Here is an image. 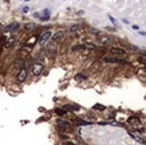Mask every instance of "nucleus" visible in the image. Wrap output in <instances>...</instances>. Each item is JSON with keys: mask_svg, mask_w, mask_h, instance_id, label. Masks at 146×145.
I'll list each match as a JSON object with an SVG mask.
<instances>
[{"mask_svg": "<svg viewBox=\"0 0 146 145\" xmlns=\"http://www.w3.org/2000/svg\"><path fill=\"white\" fill-rule=\"evenodd\" d=\"M140 34H141V35H144V36L146 35V33L145 32H143V31H140Z\"/></svg>", "mask_w": 146, "mask_h": 145, "instance_id": "nucleus-40", "label": "nucleus"}, {"mask_svg": "<svg viewBox=\"0 0 146 145\" xmlns=\"http://www.w3.org/2000/svg\"><path fill=\"white\" fill-rule=\"evenodd\" d=\"M128 122L129 123H139V119L137 118V117H135V116H132V117H130V118L128 119Z\"/></svg>", "mask_w": 146, "mask_h": 145, "instance_id": "nucleus-23", "label": "nucleus"}, {"mask_svg": "<svg viewBox=\"0 0 146 145\" xmlns=\"http://www.w3.org/2000/svg\"><path fill=\"white\" fill-rule=\"evenodd\" d=\"M103 61L106 63H122L125 64L126 62H125L124 60H121L119 58H115V57H104Z\"/></svg>", "mask_w": 146, "mask_h": 145, "instance_id": "nucleus-5", "label": "nucleus"}, {"mask_svg": "<svg viewBox=\"0 0 146 145\" xmlns=\"http://www.w3.org/2000/svg\"><path fill=\"white\" fill-rule=\"evenodd\" d=\"M140 61H141L142 63H144V64H146V59H142V58H140Z\"/></svg>", "mask_w": 146, "mask_h": 145, "instance_id": "nucleus-37", "label": "nucleus"}, {"mask_svg": "<svg viewBox=\"0 0 146 145\" xmlns=\"http://www.w3.org/2000/svg\"><path fill=\"white\" fill-rule=\"evenodd\" d=\"M109 18H110V20L112 22V23H113L115 26H118V23H117V21L116 20L115 18H113L111 15H109Z\"/></svg>", "mask_w": 146, "mask_h": 145, "instance_id": "nucleus-26", "label": "nucleus"}, {"mask_svg": "<svg viewBox=\"0 0 146 145\" xmlns=\"http://www.w3.org/2000/svg\"><path fill=\"white\" fill-rule=\"evenodd\" d=\"M38 40V37L37 36H31V37L28 39V40L25 42V45L26 46H30V47H32L35 45V43L37 42Z\"/></svg>", "mask_w": 146, "mask_h": 145, "instance_id": "nucleus-8", "label": "nucleus"}, {"mask_svg": "<svg viewBox=\"0 0 146 145\" xmlns=\"http://www.w3.org/2000/svg\"><path fill=\"white\" fill-rule=\"evenodd\" d=\"M20 26V24H19L18 22H12L10 24H8L7 26H5L4 28V30L5 31H6V32H9V31H14V30H17Z\"/></svg>", "mask_w": 146, "mask_h": 145, "instance_id": "nucleus-4", "label": "nucleus"}, {"mask_svg": "<svg viewBox=\"0 0 146 145\" xmlns=\"http://www.w3.org/2000/svg\"><path fill=\"white\" fill-rule=\"evenodd\" d=\"M130 48H131L132 49H135V50H138V47L134 46V45H130Z\"/></svg>", "mask_w": 146, "mask_h": 145, "instance_id": "nucleus-32", "label": "nucleus"}, {"mask_svg": "<svg viewBox=\"0 0 146 145\" xmlns=\"http://www.w3.org/2000/svg\"><path fill=\"white\" fill-rule=\"evenodd\" d=\"M27 75H28V71H27V69L24 68V67L21 68L20 71H19L18 75H17V81H18L19 82H24V80H25L26 77H27Z\"/></svg>", "mask_w": 146, "mask_h": 145, "instance_id": "nucleus-1", "label": "nucleus"}, {"mask_svg": "<svg viewBox=\"0 0 146 145\" xmlns=\"http://www.w3.org/2000/svg\"><path fill=\"white\" fill-rule=\"evenodd\" d=\"M55 112L58 115H66V113H67V111H66L65 109H63V108H57L55 109Z\"/></svg>", "mask_w": 146, "mask_h": 145, "instance_id": "nucleus-19", "label": "nucleus"}, {"mask_svg": "<svg viewBox=\"0 0 146 145\" xmlns=\"http://www.w3.org/2000/svg\"><path fill=\"white\" fill-rule=\"evenodd\" d=\"M63 109H65L66 111H73V110H78L79 108H76L75 107H73V106H71V105H64L63 106Z\"/></svg>", "mask_w": 146, "mask_h": 145, "instance_id": "nucleus-12", "label": "nucleus"}, {"mask_svg": "<svg viewBox=\"0 0 146 145\" xmlns=\"http://www.w3.org/2000/svg\"><path fill=\"white\" fill-rule=\"evenodd\" d=\"M30 10L29 6H24V7L22 8V13H24V14H26V13H28Z\"/></svg>", "mask_w": 146, "mask_h": 145, "instance_id": "nucleus-30", "label": "nucleus"}, {"mask_svg": "<svg viewBox=\"0 0 146 145\" xmlns=\"http://www.w3.org/2000/svg\"><path fill=\"white\" fill-rule=\"evenodd\" d=\"M23 63H24V61L22 59H18L16 60V62L15 63V68H22V65H23Z\"/></svg>", "mask_w": 146, "mask_h": 145, "instance_id": "nucleus-16", "label": "nucleus"}, {"mask_svg": "<svg viewBox=\"0 0 146 145\" xmlns=\"http://www.w3.org/2000/svg\"><path fill=\"white\" fill-rule=\"evenodd\" d=\"M15 41H16V37H15V36H12V37H10L7 40L5 41V48H11L12 46L15 43Z\"/></svg>", "mask_w": 146, "mask_h": 145, "instance_id": "nucleus-6", "label": "nucleus"}, {"mask_svg": "<svg viewBox=\"0 0 146 145\" xmlns=\"http://www.w3.org/2000/svg\"><path fill=\"white\" fill-rule=\"evenodd\" d=\"M63 34H64V33H63V31H57V33L54 34V36L52 37V40H55V41L58 40L59 39L63 36Z\"/></svg>", "mask_w": 146, "mask_h": 145, "instance_id": "nucleus-18", "label": "nucleus"}, {"mask_svg": "<svg viewBox=\"0 0 146 145\" xmlns=\"http://www.w3.org/2000/svg\"><path fill=\"white\" fill-rule=\"evenodd\" d=\"M66 145H74L73 144V142H72V141H68V142H66Z\"/></svg>", "mask_w": 146, "mask_h": 145, "instance_id": "nucleus-36", "label": "nucleus"}, {"mask_svg": "<svg viewBox=\"0 0 146 145\" xmlns=\"http://www.w3.org/2000/svg\"><path fill=\"white\" fill-rule=\"evenodd\" d=\"M3 29H4V26H3V24H2V23H0V30H3Z\"/></svg>", "mask_w": 146, "mask_h": 145, "instance_id": "nucleus-39", "label": "nucleus"}, {"mask_svg": "<svg viewBox=\"0 0 146 145\" xmlns=\"http://www.w3.org/2000/svg\"><path fill=\"white\" fill-rule=\"evenodd\" d=\"M33 26H34L33 23H28V24H26L25 25V29H27V30H31Z\"/></svg>", "mask_w": 146, "mask_h": 145, "instance_id": "nucleus-29", "label": "nucleus"}, {"mask_svg": "<svg viewBox=\"0 0 146 145\" xmlns=\"http://www.w3.org/2000/svg\"><path fill=\"white\" fill-rule=\"evenodd\" d=\"M105 29H106V30H110V31H115V30H116L114 28H111V27H110V26L105 27Z\"/></svg>", "mask_w": 146, "mask_h": 145, "instance_id": "nucleus-31", "label": "nucleus"}, {"mask_svg": "<svg viewBox=\"0 0 146 145\" xmlns=\"http://www.w3.org/2000/svg\"><path fill=\"white\" fill-rule=\"evenodd\" d=\"M128 134H129V135H130V136H131L133 139H135V141H138V142H140V143H143V142H144V141H143V140H142L141 137H139L138 135H136V134H133V133H131V132H128Z\"/></svg>", "mask_w": 146, "mask_h": 145, "instance_id": "nucleus-10", "label": "nucleus"}, {"mask_svg": "<svg viewBox=\"0 0 146 145\" xmlns=\"http://www.w3.org/2000/svg\"><path fill=\"white\" fill-rule=\"evenodd\" d=\"M79 28H80V26H79L78 24H73V25H72V26L70 27V31H71V32H74V31H76Z\"/></svg>", "mask_w": 146, "mask_h": 145, "instance_id": "nucleus-22", "label": "nucleus"}, {"mask_svg": "<svg viewBox=\"0 0 146 145\" xmlns=\"http://www.w3.org/2000/svg\"><path fill=\"white\" fill-rule=\"evenodd\" d=\"M56 128L57 129V131L59 132H62V133H65L66 132V127H64V126H61V125H57Z\"/></svg>", "mask_w": 146, "mask_h": 145, "instance_id": "nucleus-25", "label": "nucleus"}, {"mask_svg": "<svg viewBox=\"0 0 146 145\" xmlns=\"http://www.w3.org/2000/svg\"><path fill=\"white\" fill-rule=\"evenodd\" d=\"M133 29H135V30H139V27L137 25H133Z\"/></svg>", "mask_w": 146, "mask_h": 145, "instance_id": "nucleus-35", "label": "nucleus"}, {"mask_svg": "<svg viewBox=\"0 0 146 145\" xmlns=\"http://www.w3.org/2000/svg\"><path fill=\"white\" fill-rule=\"evenodd\" d=\"M140 52H141V54H142V55H143V56H146V51H145V50H142V51H140Z\"/></svg>", "mask_w": 146, "mask_h": 145, "instance_id": "nucleus-34", "label": "nucleus"}, {"mask_svg": "<svg viewBox=\"0 0 146 145\" xmlns=\"http://www.w3.org/2000/svg\"><path fill=\"white\" fill-rule=\"evenodd\" d=\"M93 109L95 110H100V111H102V110H105L106 109V107L105 106H103L101 104H99V103H97V104H95L93 107H92Z\"/></svg>", "mask_w": 146, "mask_h": 145, "instance_id": "nucleus-14", "label": "nucleus"}, {"mask_svg": "<svg viewBox=\"0 0 146 145\" xmlns=\"http://www.w3.org/2000/svg\"><path fill=\"white\" fill-rule=\"evenodd\" d=\"M5 37L3 36V37L0 39V54L2 52L3 47H5Z\"/></svg>", "mask_w": 146, "mask_h": 145, "instance_id": "nucleus-21", "label": "nucleus"}, {"mask_svg": "<svg viewBox=\"0 0 146 145\" xmlns=\"http://www.w3.org/2000/svg\"><path fill=\"white\" fill-rule=\"evenodd\" d=\"M83 46L85 49H90V50H91V49L96 48V46L94 44H92V43H84Z\"/></svg>", "mask_w": 146, "mask_h": 145, "instance_id": "nucleus-20", "label": "nucleus"}, {"mask_svg": "<svg viewBox=\"0 0 146 145\" xmlns=\"http://www.w3.org/2000/svg\"><path fill=\"white\" fill-rule=\"evenodd\" d=\"M77 125H91V123H89V122H85V121H78L76 122Z\"/></svg>", "mask_w": 146, "mask_h": 145, "instance_id": "nucleus-24", "label": "nucleus"}, {"mask_svg": "<svg viewBox=\"0 0 146 145\" xmlns=\"http://www.w3.org/2000/svg\"><path fill=\"white\" fill-rule=\"evenodd\" d=\"M110 125H114V126H124V124L117 123V122H112V123H110Z\"/></svg>", "mask_w": 146, "mask_h": 145, "instance_id": "nucleus-28", "label": "nucleus"}, {"mask_svg": "<svg viewBox=\"0 0 146 145\" xmlns=\"http://www.w3.org/2000/svg\"><path fill=\"white\" fill-rule=\"evenodd\" d=\"M59 135H60V138H61V139H67V136H66V135H64V134H59Z\"/></svg>", "mask_w": 146, "mask_h": 145, "instance_id": "nucleus-33", "label": "nucleus"}, {"mask_svg": "<svg viewBox=\"0 0 146 145\" xmlns=\"http://www.w3.org/2000/svg\"><path fill=\"white\" fill-rule=\"evenodd\" d=\"M99 41L102 44H107L108 42L110 41V37H109V36H102V37L99 38Z\"/></svg>", "mask_w": 146, "mask_h": 145, "instance_id": "nucleus-17", "label": "nucleus"}, {"mask_svg": "<svg viewBox=\"0 0 146 145\" xmlns=\"http://www.w3.org/2000/svg\"><path fill=\"white\" fill-rule=\"evenodd\" d=\"M47 49L49 50V52L52 53V56H54L56 55V52H57V48H56V46L53 43H49L48 45V48Z\"/></svg>", "mask_w": 146, "mask_h": 145, "instance_id": "nucleus-11", "label": "nucleus"}, {"mask_svg": "<svg viewBox=\"0 0 146 145\" xmlns=\"http://www.w3.org/2000/svg\"><path fill=\"white\" fill-rule=\"evenodd\" d=\"M33 16L36 17V18H39V14H38V13H35V14L33 15Z\"/></svg>", "mask_w": 146, "mask_h": 145, "instance_id": "nucleus-38", "label": "nucleus"}, {"mask_svg": "<svg viewBox=\"0 0 146 145\" xmlns=\"http://www.w3.org/2000/svg\"><path fill=\"white\" fill-rule=\"evenodd\" d=\"M56 122L57 123L58 125H61V126H64V127H71L72 125L70 122L68 121H66V120H62V119H57Z\"/></svg>", "mask_w": 146, "mask_h": 145, "instance_id": "nucleus-9", "label": "nucleus"}, {"mask_svg": "<svg viewBox=\"0 0 146 145\" xmlns=\"http://www.w3.org/2000/svg\"><path fill=\"white\" fill-rule=\"evenodd\" d=\"M83 49H85L83 44H77V45H74L73 47H72V50L73 51H81Z\"/></svg>", "mask_w": 146, "mask_h": 145, "instance_id": "nucleus-13", "label": "nucleus"}, {"mask_svg": "<svg viewBox=\"0 0 146 145\" xmlns=\"http://www.w3.org/2000/svg\"><path fill=\"white\" fill-rule=\"evenodd\" d=\"M91 33H92V34H99V31L97 29H95V28H91L90 29V30H89Z\"/></svg>", "mask_w": 146, "mask_h": 145, "instance_id": "nucleus-27", "label": "nucleus"}, {"mask_svg": "<svg viewBox=\"0 0 146 145\" xmlns=\"http://www.w3.org/2000/svg\"><path fill=\"white\" fill-rule=\"evenodd\" d=\"M50 36H51V31H46L45 33L42 34L40 39H39V44H40V46H43L47 41V40L50 38Z\"/></svg>", "mask_w": 146, "mask_h": 145, "instance_id": "nucleus-3", "label": "nucleus"}, {"mask_svg": "<svg viewBox=\"0 0 146 145\" xmlns=\"http://www.w3.org/2000/svg\"><path fill=\"white\" fill-rule=\"evenodd\" d=\"M74 79H75L76 81H83V80H86V79H87V76L83 75V74H77V75L74 76Z\"/></svg>", "mask_w": 146, "mask_h": 145, "instance_id": "nucleus-15", "label": "nucleus"}, {"mask_svg": "<svg viewBox=\"0 0 146 145\" xmlns=\"http://www.w3.org/2000/svg\"><path fill=\"white\" fill-rule=\"evenodd\" d=\"M123 21H124L125 23H126V24H128V23H129V22H128L127 21H126V20H125V19H123Z\"/></svg>", "mask_w": 146, "mask_h": 145, "instance_id": "nucleus-41", "label": "nucleus"}, {"mask_svg": "<svg viewBox=\"0 0 146 145\" xmlns=\"http://www.w3.org/2000/svg\"><path fill=\"white\" fill-rule=\"evenodd\" d=\"M43 69H44V66H43V65H42V64L37 63V64H34V65H33L31 71H32L33 75H36V76H38V75H40V74L42 73Z\"/></svg>", "mask_w": 146, "mask_h": 145, "instance_id": "nucleus-2", "label": "nucleus"}, {"mask_svg": "<svg viewBox=\"0 0 146 145\" xmlns=\"http://www.w3.org/2000/svg\"><path fill=\"white\" fill-rule=\"evenodd\" d=\"M110 53L113 55H124L125 54V51L124 49L119 48H110Z\"/></svg>", "mask_w": 146, "mask_h": 145, "instance_id": "nucleus-7", "label": "nucleus"}]
</instances>
